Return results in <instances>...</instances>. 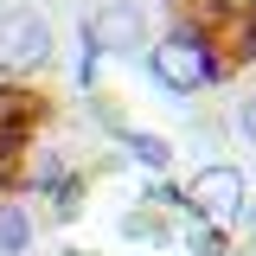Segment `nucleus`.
<instances>
[{"label":"nucleus","mask_w":256,"mask_h":256,"mask_svg":"<svg viewBox=\"0 0 256 256\" xmlns=\"http://www.w3.org/2000/svg\"><path fill=\"white\" fill-rule=\"evenodd\" d=\"M148 70H154L160 90H173V96H198V90L218 84V58H212V45L198 32H166L148 52Z\"/></svg>","instance_id":"f257e3e1"},{"label":"nucleus","mask_w":256,"mask_h":256,"mask_svg":"<svg viewBox=\"0 0 256 256\" xmlns=\"http://www.w3.org/2000/svg\"><path fill=\"white\" fill-rule=\"evenodd\" d=\"M52 64V20L38 6H6L0 13V70L6 77H32Z\"/></svg>","instance_id":"f03ea898"},{"label":"nucleus","mask_w":256,"mask_h":256,"mask_svg":"<svg viewBox=\"0 0 256 256\" xmlns=\"http://www.w3.org/2000/svg\"><path fill=\"white\" fill-rule=\"evenodd\" d=\"M84 45L96 58H134V52H148V13L134 0H109L84 20Z\"/></svg>","instance_id":"7ed1b4c3"},{"label":"nucleus","mask_w":256,"mask_h":256,"mask_svg":"<svg viewBox=\"0 0 256 256\" xmlns=\"http://www.w3.org/2000/svg\"><path fill=\"white\" fill-rule=\"evenodd\" d=\"M186 205H192L205 224H237V218H244V205H250V186H244V173H237L230 160H212V166L192 173Z\"/></svg>","instance_id":"20e7f679"},{"label":"nucleus","mask_w":256,"mask_h":256,"mask_svg":"<svg viewBox=\"0 0 256 256\" xmlns=\"http://www.w3.org/2000/svg\"><path fill=\"white\" fill-rule=\"evenodd\" d=\"M32 250V212L0 198V256H26Z\"/></svg>","instance_id":"39448f33"},{"label":"nucleus","mask_w":256,"mask_h":256,"mask_svg":"<svg viewBox=\"0 0 256 256\" xmlns=\"http://www.w3.org/2000/svg\"><path fill=\"white\" fill-rule=\"evenodd\" d=\"M122 148L141 160V166H154V173H166V166H173V148H166L160 134H148V128H128V134H122Z\"/></svg>","instance_id":"423d86ee"},{"label":"nucleus","mask_w":256,"mask_h":256,"mask_svg":"<svg viewBox=\"0 0 256 256\" xmlns=\"http://www.w3.org/2000/svg\"><path fill=\"white\" fill-rule=\"evenodd\" d=\"M237 128H244V141H256V90L237 102Z\"/></svg>","instance_id":"0eeeda50"},{"label":"nucleus","mask_w":256,"mask_h":256,"mask_svg":"<svg viewBox=\"0 0 256 256\" xmlns=\"http://www.w3.org/2000/svg\"><path fill=\"white\" fill-rule=\"evenodd\" d=\"M244 224H250V244H256V198L244 205Z\"/></svg>","instance_id":"6e6552de"}]
</instances>
